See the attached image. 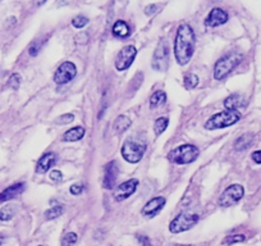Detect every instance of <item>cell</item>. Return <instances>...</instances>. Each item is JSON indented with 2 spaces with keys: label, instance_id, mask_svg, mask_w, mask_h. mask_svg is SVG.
Listing matches in <instances>:
<instances>
[{
  "label": "cell",
  "instance_id": "obj_1",
  "mask_svg": "<svg viewBox=\"0 0 261 246\" xmlns=\"http://www.w3.org/2000/svg\"><path fill=\"white\" fill-rule=\"evenodd\" d=\"M195 32L187 23H182L177 30L174 41V57L181 66L188 64L195 52Z\"/></svg>",
  "mask_w": 261,
  "mask_h": 246
},
{
  "label": "cell",
  "instance_id": "obj_2",
  "mask_svg": "<svg viewBox=\"0 0 261 246\" xmlns=\"http://www.w3.org/2000/svg\"><path fill=\"white\" fill-rule=\"evenodd\" d=\"M199 149L195 145L191 144H185L178 148L173 149L169 152L168 159L172 162L173 164H178V166H183V164H189L195 162L199 156Z\"/></svg>",
  "mask_w": 261,
  "mask_h": 246
},
{
  "label": "cell",
  "instance_id": "obj_3",
  "mask_svg": "<svg viewBox=\"0 0 261 246\" xmlns=\"http://www.w3.org/2000/svg\"><path fill=\"white\" fill-rule=\"evenodd\" d=\"M241 119V114L238 111H224L219 112L217 114L211 115L205 123V129L206 130H219L224 127H229V126L237 123Z\"/></svg>",
  "mask_w": 261,
  "mask_h": 246
},
{
  "label": "cell",
  "instance_id": "obj_4",
  "mask_svg": "<svg viewBox=\"0 0 261 246\" xmlns=\"http://www.w3.org/2000/svg\"><path fill=\"white\" fill-rule=\"evenodd\" d=\"M242 60V56L238 53H230L228 56L220 58L214 67V78L223 80L232 71L238 66Z\"/></svg>",
  "mask_w": 261,
  "mask_h": 246
},
{
  "label": "cell",
  "instance_id": "obj_5",
  "mask_svg": "<svg viewBox=\"0 0 261 246\" xmlns=\"http://www.w3.org/2000/svg\"><path fill=\"white\" fill-rule=\"evenodd\" d=\"M145 151H146L145 144L132 141V140H127L122 146V156L127 160L128 163L132 164L141 162Z\"/></svg>",
  "mask_w": 261,
  "mask_h": 246
},
{
  "label": "cell",
  "instance_id": "obj_6",
  "mask_svg": "<svg viewBox=\"0 0 261 246\" xmlns=\"http://www.w3.org/2000/svg\"><path fill=\"white\" fill-rule=\"evenodd\" d=\"M199 222V215L192 213H181L169 225V231L172 233H181L188 231Z\"/></svg>",
  "mask_w": 261,
  "mask_h": 246
},
{
  "label": "cell",
  "instance_id": "obj_7",
  "mask_svg": "<svg viewBox=\"0 0 261 246\" xmlns=\"http://www.w3.org/2000/svg\"><path fill=\"white\" fill-rule=\"evenodd\" d=\"M243 195L244 189L242 185H230L229 188L225 189V190L223 191V194L220 195L219 205L220 207H224V208L232 207V205L237 204L238 201L243 198Z\"/></svg>",
  "mask_w": 261,
  "mask_h": 246
},
{
  "label": "cell",
  "instance_id": "obj_8",
  "mask_svg": "<svg viewBox=\"0 0 261 246\" xmlns=\"http://www.w3.org/2000/svg\"><path fill=\"white\" fill-rule=\"evenodd\" d=\"M152 68L158 72H165L169 67V49L167 42H159L152 57Z\"/></svg>",
  "mask_w": 261,
  "mask_h": 246
},
{
  "label": "cell",
  "instance_id": "obj_9",
  "mask_svg": "<svg viewBox=\"0 0 261 246\" xmlns=\"http://www.w3.org/2000/svg\"><path fill=\"white\" fill-rule=\"evenodd\" d=\"M77 75V67L72 62L62 63L54 75V82L56 85H65L72 81Z\"/></svg>",
  "mask_w": 261,
  "mask_h": 246
},
{
  "label": "cell",
  "instance_id": "obj_10",
  "mask_svg": "<svg viewBox=\"0 0 261 246\" xmlns=\"http://www.w3.org/2000/svg\"><path fill=\"white\" fill-rule=\"evenodd\" d=\"M136 54H137V50H136V48L133 45L124 46L117 56V59H115V68L118 71H120V72L128 70L130 64L133 63Z\"/></svg>",
  "mask_w": 261,
  "mask_h": 246
},
{
  "label": "cell",
  "instance_id": "obj_11",
  "mask_svg": "<svg viewBox=\"0 0 261 246\" xmlns=\"http://www.w3.org/2000/svg\"><path fill=\"white\" fill-rule=\"evenodd\" d=\"M137 185L138 181L134 180V178L126 181L123 184H120L119 186L115 189V191H114V198H115V200L123 201L130 198V195L134 194V191L137 189Z\"/></svg>",
  "mask_w": 261,
  "mask_h": 246
},
{
  "label": "cell",
  "instance_id": "obj_12",
  "mask_svg": "<svg viewBox=\"0 0 261 246\" xmlns=\"http://www.w3.org/2000/svg\"><path fill=\"white\" fill-rule=\"evenodd\" d=\"M118 173H119V167H118L117 162L115 160H112L109 163L105 166V170H104V181L103 186L108 190L114 188L115 185V181L118 178Z\"/></svg>",
  "mask_w": 261,
  "mask_h": 246
},
{
  "label": "cell",
  "instance_id": "obj_13",
  "mask_svg": "<svg viewBox=\"0 0 261 246\" xmlns=\"http://www.w3.org/2000/svg\"><path fill=\"white\" fill-rule=\"evenodd\" d=\"M164 205L165 199L163 196H156V198L151 199V200L145 204V207L141 210V214L145 215V217H149V218H152L162 210Z\"/></svg>",
  "mask_w": 261,
  "mask_h": 246
},
{
  "label": "cell",
  "instance_id": "obj_14",
  "mask_svg": "<svg viewBox=\"0 0 261 246\" xmlns=\"http://www.w3.org/2000/svg\"><path fill=\"white\" fill-rule=\"evenodd\" d=\"M228 21V13L220 8H214L213 11L210 12L206 18V24L209 27H218L222 26Z\"/></svg>",
  "mask_w": 261,
  "mask_h": 246
},
{
  "label": "cell",
  "instance_id": "obj_15",
  "mask_svg": "<svg viewBox=\"0 0 261 246\" xmlns=\"http://www.w3.org/2000/svg\"><path fill=\"white\" fill-rule=\"evenodd\" d=\"M56 162V155L54 152H46L44 155L38 159L37 166H36V172L40 174L46 173L50 168L55 164Z\"/></svg>",
  "mask_w": 261,
  "mask_h": 246
},
{
  "label": "cell",
  "instance_id": "obj_16",
  "mask_svg": "<svg viewBox=\"0 0 261 246\" xmlns=\"http://www.w3.org/2000/svg\"><path fill=\"white\" fill-rule=\"evenodd\" d=\"M24 191V184L23 182H19V184H14L9 188H7L5 190H3L0 192V203H4V201H9L12 199L17 198L18 195H21Z\"/></svg>",
  "mask_w": 261,
  "mask_h": 246
},
{
  "label": "cell",
  "instance_id": "obj_17",
  "mask_svg": "<svg viewBox=\"0 0 261 246\" xmlns=\"http://www.w3.org/2000/svg\"><path fill=\"white\" fill-rule=\"evenodd\" d=\"M242 105H244V100L240 94L230 95L224 100V107L227 111H237L238 108L242 107Z\"/></svg>",
  "mask_w": 261,
  "mask_h": 246
},
{
  "label": "cell",
  "instance_id": "obj_18",
  "mask_svg": "<svg viewBox=\"0 0 261 246\" xmlns=\"http://www.w3.org/2000/svg\"><path fill=\"white\" fill-rule=\"evenodd\" d=\"M85 136V129L78 126V127H73V129L68 130L65 132L64 136H63V140L64 141H69V142H75V141H79Z\"/></svg>",
  "mask_w": 261,
  "mask_h": 246
},
{
  "label": "cell",
  "instance_id": "obj_19",
  "mask_svg": "<svg viewBox=\"0 0 261 246\" xmlns=\"http://www.w3.org/2000/svg\"><path fill=\"white\" fill-rule=\"evenodd\" d=\"M254 142V136L251 133H244L241 137H238L237 141L234 142V149L237 151H243V150L248 149Z\"/></svg>",
  "mask_w": 261,
  "mask_h": 246
},
{
  "label": "cell",
  "instance_id": "obj_20",
  "mask_svg": "<svg viewBox=\"0 0 261 246\" xmlns=\"http://www.w3.org/2000/svg\"><path fill=\"white\" fill-rule=\"evenodd\" d=\"M130 125H132V122H130V119L127 115H119L114 121V132L115 133H123V132H126L130 129Z\"/></svg>",
  "mask_w": 261,
  "mask_h": 246
},
{
  "label": "cell",
  "instance_id": "obj_21",
  "mask_svg": "<svg viewBox=\"0 0 261 246\" xmlns=\"http://www.w3.org/2000/svg\"><path fill=\"white\" fill-rule=\"evenodd\" d=\"M130 26L124 21H117L113 26V34L118 38H126L130 35Z\"/></svg>",
  "mask_w": 261,
  "mask_h": 246
},
{
  "label": "cell",
  "instance_id": "obj_22",
  "mask_svg": "<svg viewBox=\"0 0 261 246\" xmlns=\"http://www.w3.org/2000/svg\"><path fill=\"white\" fill-rule=\"evenodd\" d=\"M167 101V94L164 91H156L150 97V107L156 108L159 105H163Z\"/></svg>",
  "mask_w": 261,
  "mask_h": 246
},
{
  "label": "cell",
  "instance_id": "obj_23",
  "mask_svg": "<svg viewBox=\"0 0 261 246\" xmlns=\"http://www.w3.org/2000/svg\"><path fill=\"white\" fill-rule=\"evenodd\" d=\"M14 214H16V208L13 205H5V207L0 209V221L8 222V221H11L13 218Z\"/></svg>",
  "mask_w": 261,
  "mask_h": 246
},
{
  "label": "cell",
  "instance_id": "obj_24",
  "mask_svg": "<svg viewBox=\"0 0 261 246\" xmlns=\"http://www.w3.org/2000/svg\"><path fill=\"white\" fill-rule=\"evenodd\" d=\"M168 123H169V119L167 117L158 118V119L155 121V125H154L155 135H156V136L162 135L163 132H164L165 130H167V127H168Z\"/></svg>",
  "mask_w": 261,
  "mask_h": 246
},
{
  "label": "cell",
  "instance_id": "obj_25",
  "mask_svg": "<svg viewBox=\"0 0 261 246\" xmlns=\"http://www.w3.org/2000/svg\"><path fill=\"white\" fill-rule=\"evenodd\" d=\"M63 207L62 205H54L53 208H50L49 210L45 211V218L48 219V221H52V219L58 218L59 215L63 214Z\"/></svg>",
  "mask_w": 261,
  "mask_h": 246
},
{
  "label": "cell",
  "instance_id": "obj_26",
  "mask_svg": "<svg viewBox=\"0 0 261 246\" xmlns=\"http://www.w3.org/2000/svg\"><path fill=\"white\" fill-rule=\"evenodd\" d=\"M183 82H185V86L187 87V89H193V87L199 85V77L196 76L195 73H187L185 76Z\"/></svg>",
  "mask_w": 261,
  "mask_h": 246
},
{
  "label": "cell",
  "instance_id": "obj_27",
  "mask_svg": "<svg viewBox=\"0 0 261 246\" xmlns=\"http://www.w3.org/2000/svg\"><path fill=\"white\" fill-rule=\"evenodd\" d=\"M77 240H78V236L75 232L67 233L62 239V246H73L77 243Z\"/></svg>",
  "mask_w": 261,
  "mask_h": 246
},
{
  "label": "cell",
  "instance_id": "obj_28",
  "mask_svg": "<svg viewBox=\"0 0 261 246\" xmlns=\"http://www.w3.org/2000/svg\"><path fill=\"white\" fill-rule=\"evenodd\" d=\"M246 237L243 235H233V236H228L225 239L223 240L224 245H232V244H237V243H243Z\"/></svg>",
  "mask_w": 261,
  "mask_h": 246
},
{
  "label": "cell",
  "instance_id": "obj_29",
  "mask_svg": "<svg viewBox=\"0 0 261 246\" xmlns=\"http://www.w3.org/2000/svg\"><path fill=\"white\" fill-rule=\"evenodd\" d=\"M19 85H21V76H19L18 73H13V75L9 77V80H8V86L13 89V90H17Z\"/></svg>",
  "mask_w": 261,
  "mask_h": 246
},
{
  "label": "cell",
  "instance_id": "obj_30",
  "mask_svg": "<svg viewBox=\"0 0 261 246\" xmlns=\"http://www.w3.org/2000/svg\"><path fill=\"white\" fill-rule=\"evenodd\" d=\"M87 23H89V19H87L86 17H83V16H77V17H75L72 19L73 27H76V28L85 27Z\"/></svg>",
  "mask_w": 261,
  "mask_h": 246
},
{
  "label": "cell",
  "instance_id": "obj_31",
  "mask_svg": "<svg viewBox=\"0 0 261 246\" xmlns=\"http://www.w3.org/2000/svg\"><path fill=\"white\" fill-rule=\"evenodd\" d=\"M73 119H75V115L67 113V114L60 115V117L56 119V123H58V125H67V123H69V122H72Z\"/></svg>",
  "mask_w": 261,
  "mask_h": 246
},
{
  "label": "cell",
  "instance_id": "obj_32",
  "mask_svg": "<svg viewBox=\"0 0 261 246\" xmlns=\"http://www.w3.org/2000/svg\"><path fill=\"white\" fill-rule=\"evenodd\" d=\"M49 177H50V180H52L53 182H59V181L63 178V174L60 170H52L50 174H49Z\"/></svg>",
  "mask_w": 261,
  "mask_h": 246
},
{
  "label": "cell",
  "instance_id": "obj_33",
  "mask_svg": "<svg viewBox=\"0 0 261 246\" xmlns=\"http://www.w3.org/2000/svg\"><path fill=\"white\" fill-rule=\"evenodd\" d=\"M69 191H71V194L72 195H79L81 192L83 191V186L82 185H79V184H75L71 186V189H69Z\"/></svg>",
  "mask_w": 261,
  "mask_h": 246
},
{
  "label": "cell",
  "instance_id": "obj_34",
  "mask_svg": "<svg viewBox=\"0 0 261 246\" xmlns=\"http://www.w3.org/2000/svg\"><path fill=\"white\" fill-rule=\"evenodd\" d=\"M76 40L77 42H81V44H86L87 41H89V35L87 34H85V32H81L79 35L76 36Z\"/></svg>",
  "mask_w": 261,
  "mask_h": 246
},
{
  "label": "cell",
  "instance_id": "obj_35",
  "mask_svg": "<svg viewBox=\"0 0 261 246\" xmlns=\"http://www.w3.org/2000/svg\"><path fill=\"white\" fill-rule=\"evenodd\" d=\"M38 50H40V46H38L36 42H34V44L30 46V49H28V53H30V56L31 57H35V56H37Z\"/></svg>",
  "mask_w": 261,
  "mask_h": 246
},
{
  "label": "cell",
  "instance_id": "obj_36",
  "mask_svg": "<svg viewBox=\"0 0 261 246\" xmlns=\"http://www.w3.org/2000/svg\"><path fill=\"white\" fill-rule=\"evenodd\" d=\"M252 159H254L255 163L261 164V150H258L252 154Z\"/></svg>",
  "mask_w": 261,
  "mask_h": 246
},
{
  "label": "cell",
  "instance_id": "obj_37",
  "mask_svg": "<svg viewBox=\"0 0 261 246\" xmlns=\"http://www.w3.org/2000/svg\"><path fill=\"white\" fill-rule=\"evenodd\" d=\"M138 240H140V241H141V243L144 244L145 246H151V244H150V241H149V239L146 237V236H140V237H138Z\"/></svg>",
  "mask_w": 261,
  "mask_h": 246
},
{
  "label": "cell",
  "instance_id": "obj_38",
  "mask_svg": "<svg viewBox=\"0 0 261 246\" xmlns=\"http://www.w3.org/2000/svg\"><path fill=\"white\" fill-rule=\"evenodd\" d=\"M155 9H156V5H149V7L146 8V14L155 13Z\"/></svg>",
  "mask_w": 261,
  "mask_h": 246
},
{
  "label": "cell",
  "instance_id": "obj_39",
  "mask_svg": "<svg viewBox=\"0 0 261 246\" xmlns=\"http://www.w3.org/2000/svg\"><path fill=\"white\" fill-rule=\"evenodd\" d=\"M0 244H1V239H0Z\"/></svg>",
  "mask_w": 261,
  "mask_h": 246
}]
</instances>
